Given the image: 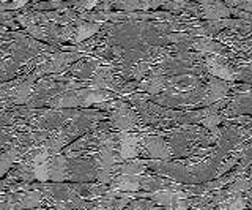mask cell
<instances>
[{
  "instance_id": "obj_1",
  "label": "cell",
  "mask_w": 252,
  "mask_h": 210,
  "mask_svg": "<svg viewBox=\"0 0 252 210\" xmlns=\"http://www.w3.org/2000/svg\"><path fill=\"white\" fill-rule=\"evenodd\" d=\"M36 207H46V198L39 190H24L0 196V210H30Z\"/></svg>"
},
{
  "instance_id": "obj_2",
  "label": "cell",
  "mask_w": 252,
  "mask_h": 210,
  "mask_svg": "<svg viewBox=\"0 0 252 210\" xmlns=\"http://www.w3.org/2000/svg\"><path fill=\"white\" fill-rule=\"evenodd\" d=\"M112 112H110V127H114L120 133H129L139 125V114L126 101H114Z\"/></svg>"
},
{
  "instance_id": "obj_3",
  "label": "cell",
  "mask_w": 252,
  "mask_h": 210,
  "mask_svg": "<svg viewBox=\"0 0 252 210\" xmlns=\"http://www.w3.org/2000/svg\"><path fill=\"white\" fill-rule=\"evenodd\" d=\"M142 149H145L147 157L152 160H162V161H170L172 158V150L169 142L165 141V138L159 135H145L142 136Z\"/></svg>"
},
{
  "instance_id": "obj_4",
  "label": "cell",
  "mask_w": 252,
  "mask_h": 210,
  "mask_svg": "<svg viewBox=\"0 0 252 210\" xmlns=\"http://www.w3.org/2000/svg\"><path fill=\"white\" fill-rule=\"evenodd\" d=\"M228 92H230V84L227 81L219 79L216 76H211L207 85V95H205V100L200 107H207L218 103L220 100H225Z\"/></svg>"
},
{
  "instance_id": "obj_5",
  "label": "cell",
  "mask_w": 252,
  "mask_h": 210,
  "mask_svg": "<svg viewBox=\"0 0 252 210\" xmlns=\"http://www.w3.org/2000/svg\"><path fill=\"white\" fill-rule=\"evenodd\" d=\"M205 70L211 74V76H216L219 79L222 81H235V74H236V70L233 67H230V64L222 57H210V59H205Z\"/></svg>"
},
{
  "instance_id": "obj_6",
  "label": "cell",
  "mask_w": 252,
  "mask_h": 210,
  "mask_svg": "<svg viewBox=\"0 0 252 210\" xmlns=\"http://www.w3.org/2000/svg\"><path fill=\"white\" fill-rule=\"evenodd\" d=\"M227 117L233 115H252V92L240 93L232 101H228V106L222 111Z\"/></svg>"
},
{
  "instance_id": "obj_7",
  "label": "cell",
  "mask_w": 252,
  "mask_h": 210,
  "mask_svg": "<svg viewBox=\"0 0 252 210\" xmlns=\"http://www.w3.org/2000/svg\"><path fill=\"white\" fill-rule=\"evenodd\" d=\"M173 2V0H115V8L125 11H147L158 6H164L165 3Z\"/></svg>"
},
{
  "instance_id": "obj_8",
  "label": "cell",
  "mask_w": 252,
  "mask_h": 210,
  "mask_svg": "<svg viewBox=\"0 0 252 210\" xmlns=\"http://www.w3.org/2000/svg\"><path fill=\"white\" fill-rule=\"evenodd\" d=\"M232 13H233V8L222 3L220 0H215V2L202 6V18H205V21H220V19L230 18Z\"/></svg>"
},
{
  "instance_id": "obj_9",
  "label": "cell",
  "mask_w": 252,
  "mask_h": 210,
  "mask_svg": "<svg viewBox=\"0 0 252 210\" xmlns=\"http://www.w3.org/2000/svg\"><path fill=\"white\" fill-rule=\"evenodd\" d=\"M192 49L199 52H210V54H224L225 46L213 40L211 36H195L192 43Z\"/></svg>"
},
{
  "instance_id": "obj_10",
  "label": "cell",
  "mask_w": 252,
  "mask_h": 210,
  "mask_svg": "<svg viewBox=\"0 0 252 210\" xmlns=\"http://www.w3.org/2000/svg\"><path fill=\"white\" fill-rule=\"evenodd\" d=\"M96 70H98L96 60H82L71 70V73L77 77H81V79H89V77H93V74L96 73Z\"/></svg>"
},
{
  "instance_id": "obj_11",
  "label": "cell",
  "mask_w": 252,
  "mask_h": 210,
  "mask_svg": "<svg viewBox=\"0 0 252 210\" xmlns=\"http://www.w3.org/2000/svg\"><path fill=\"white\" fill-rule=\"evenodd\" d=\"M98 30H99V24H96V22H85V24H82L81 27L77 29L74 41H84L85 38H89L93 34H96Z\"/></svg>"
},
{
  "instance_id": "obj_12",
  "label": "cell",
  "mask_w": 252,
  "mask_h": 210,
  "mask_svg": "<svg viewBox=\"0 0 252 210\" xmlns=\"http://www.w3.org/2000/svg\"><path fill=\"white\" fill-rule=\"evenodd\" d=\"M233 5L252 14V0H235V3H233Z\"/></svg>"
},
{
  "instance_id": "obj_13",
  "label": "cell",
  "mask_w": 252,
  "mask_h": 210,
  "mask_svg": "<svg viewBox=\"0 0 252 210\" xmlns=\"http://www.w3.org/2000/svg\"><path fill=\"white\" fill-rule=\"evenodd\" d=\"M251 174H252V168H251Z\"/></svg>"
}]
</instances>
